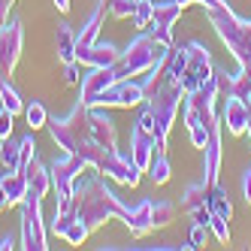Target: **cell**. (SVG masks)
<instances>
[{
  "label": "cell",
  "instance_id": "6da1fadb",
  "mask_svg": "<svg viewBox=\"0 0 251 251\" xmlns=\"http://www.w3.org/2000/svg\"><path fill=\"white\" fill-rule=\"evenodd\" d=\"M76 197H82V203H79V209H76V215L85 221V227L88 230H94V227H100L103 221H109L112 215H124V206L118 203V197L106 188V185H100L97 182V176L88 182Z\"/></svg>",
  "mask_w": 251,
  "mask_h": 251
},
{
  "label": "cell",
  "instance_id": "7a4b0ae2",
  "mask_svg": "<svg viewBox=\"0 0 251 251\" xmlns=\"http://www.w3.org/2000/svg\"><path fill=\"white\" fill-rule=\"evenodd\" d=\"M22 248H30V251L46 248V230L40 221V197L33 194H27L22 200Z\"/></svg>",
  "mask_w": 251,
  "mask_h": 251
},
{
  "label": "cell",
  "instance_id": "3957f363",
  "mask_svg": "<svg viewBox=\"0 0 251 251\" xmlns=\"http://www.w3.org/2000/svg\"><path fill=\"white\" fill-rule=\"evenodd\" d=\"M85 127H88V139L97 142L100 149H106V151L115 149V124H112L109 115H103L100 109L88 106V112H85Z\"/></svg>",
  "mask_w": 251,
  "mask_h": 251
},
{
  "label": "cell",
  "instance_id": "277c9868",
  "mask_svg": "<svg viewBox=\"0 0 251 251\" xmlns=\"http://www.w3.org/2000/svg\"><path fill=\"white\" fill-rule=\"evenodd\" d=\"M22 55V27L12 22L9 27H0V73H12Z\"/></svg>",
  "mask_w": 251,
  "mask_h": 251
},
{
  "label": "cell",
  "instance_id": "5b68a950",
  "mask_svg": "<svg viewBox=\"0 0 251 251\" xmlns=\"http://www.w3.org/2000/svg\"><path fill=\"white\" fill-rule=\"evenodd\" d=\"M100 170L109 176V178H115V182H121V185H130V188L139 182V167L133 164V157H124V154H118L115 149L106 151Z\"/></svg>",
  "mask_w": 251,
  "mask_h": 251
},
{
  "label": "cell",
  "instance_id": "8992f818",
  "mask_svg": "<svg viewBox=\"0 0 251 251\" xmlns=\"http://www.w3.org/2000/svg\"><path fill=\"white\" fill-rule=\"evenodd\" d=\"M76 61L82 67H112L118 61V49L115 46H100V43H91V46H82L76 49Z\"/></svg>",
  "mask_w": 251,
  "mask_h": 251
},
{
  "label": "cell",
  "instance_id": "52a82bcc",
  "mask_svg": "<svg viewBox=\"0 0 251 251\" xmlns=\"http://www.w3.org/2000/svg\"><path fill=\"white\" fill-rule=\"evenodd\" d=\"M154 149H157V139L149 136V133H142V130L136 127V130H133V149H130V157H133V164L139 167V173H149L151 160H154Z\"/></svg>",
  "mask_w": 251,
  "mask_h": 251
},
{
  "label": "cell",
  "instance_id": "ba28073f",
  "mask_svg": "<svg viewBox=\"0 0 251 251\" xmlns=\"http://www.w3.org/2000/svg\"><path fill=\"white\" fill-rule=\"evenodd\" d=\"M25 178H27V194H33V197H46V191H49V185H51V176L46 173V167L40 164L37 157L27 164V170H25Z\"/></svg>",
  "mask_w": 251,
  "mask_h": 251
},
{
  "label": "cell",
  "instance_id": "9c48e42d",
  "mask_svg": "<svg viewBox=\"0 0 251 251\" xmlns=\"http://www.w3.org/2000/svg\"><path fill=\"white\" fill-rule=\"evenodd\" d=\"M121 218H124V224H127V227L136 233V236H142L146 230L154 227V224H151V203H149V200H146V203H139L136 209H124Z\"/></svg>",
  "mask_w": 251,
  "mask_h": 251
},
{
  "label": "cell",
  "instance_id": "30bf717a",
  "mask_svg": "<svg viewBox=\"0 0 251 251\" xmlns=\"http://www.w3.org/2000/svg\"><path fill=\"white\" fill-rule=\"evenodd\" d=\"M0 185H3V191H6L12 206L22 203L25 197H27V178H25V173H6L3 178H0Z\"/></svg>",
  "mask_w": 251,
  "mask_h": 251
},
{
  "label": "cell",
  "instance_id": "8fae6325",
  "mask_svg": "<svg viewBox=\"0 0 251 251\" xmlns=\"http://www.w3.org/2000/svg\"><path fill=\"white\" fill-rule=\"evenodd\" d=\"M215 176H218V124H212V136L206 142V185H215Z\"/></svg>",
  "mask_w": 251,
  "mask_h": 251
},
{
  "label": "cell",
  "instance_id": "7c38bea8",
  "mask_svg": "<svg viewBox=\"0 0 251 251\" xmlns=\"http://www.w3.org/2000/svg\"><path fill=\"white\" fill-rule=\"evenodd\" d=\"M58 58H61L64 64L76 61V37H73V30H70L67 25L58 27Z\"/></svg>",
  "mask_w": 251,
  "mask_h": 251
},
{
  "label": "cell",
  "instance_id": "4fadbf2b",
  "mask_svg": "<svg viewBox=\"0 0 251 251\" xmlns=\"http://www.w3.org/2000/svg\"><path fill=\"white\" fill-rule=\"evenodd\" d=\"M0 160H3V167L9 173H22L19 170V160H22V151H19V142H12L9 136L3 139V146H0Z\"/></svg>",
  "mask_w": 251,
  "mask_h": 251
},
{
  "label": "cell",
  "instance_id": "5bb4252c",
  "mask_svg": "<svg viewBox=\"0 0 251 251\" xmlns=\"http://www.w3.org/2000/svg\"><path fill=\"white\" fill-rule=\"evenodd\" d=\"M100 22H103V9H97L91 19H88V25L82 27V33L76 37V49H82V46H91V43H97V30H100Z\"/></svg>",
  "mask_w": 251,
  "mask_h": 251
},
{
  "label": "cell",
  "instance_id": "9a60e30c",
  "mask_svg": "<svg viewBox=\"0 0 251 251\" xmlns=\"http://www.w3.org/2000/svg\"><path fill=\"white\" fill-rule=\"evenodd\" d=\"M0 100H3V109H9V112H15V115H19L22 109H25V103L19 100V94H15V88L3 79V76H0Z\"/></svg>",
  "mask_w": 251,
  "mask_h": 251
},
{
  "label": "cell",
  "instance_id": "2e32d148",
  "mask_svg": "<svg viewBox=\"0 0 251 251\" xmlns=\"http://www.w3.org/2000/svg\"><path fill=\"white\" fill-rule=\"evenodd\" d=\"M106 12L112 15V19H127V15H133L136 9V0H103Z\"/></svg>",
  "mask_w": 251,
  "mask_h": 251
},
{
  "label": "cell",
  "instance_id": "e0dca14e",
  "mask_svg": "<svg viewBox=\"0 0 251 251\" xmlns=\"http://www.w3.org/2000/svg\"><path fill=\"white\" fill-rule=\"evenodd\" d=\"M149 173H151V178H154V185H164L167 178H170V160H167V154H164V151H157V157L151 160Z\"/></svg>",
  "mask_w": 251,
  "mask_h": 251
},
{
  "label": "cell",
  "instance_id": "ac0fdd59",
  "mask_svg": "<svg viewBox=\"0 0 251 251\" xmlns=\"http://www.w3.org/2000/svg\"><path fill=\"white\" fill-rule=\"evenodd\" d=\"M154 19V3L149 0H136V9H133V25L136 27H149Z\"/></svg>",
  "mask_w": 251,
  "mask_h": 251
},
{
  "label": "cell",
  "instance_id": "d6986e66",
  "mask_svg": "<svg viewBox=\"0 0 251 251\" xmlns=\"http://www.w3.org/2000/svg\"><path fill=\"white\" fill-rule=\"evenodd\" d=\"M25 115H27V124H30L33 130L43 127V124H49V115H46V109H43V103H30V106H25Z\"/></svg>",
  "mask_w": 251,
  "mask_h": 251
},
{
  "label": "cell",
  "instance_id": "ffe728a7",
  "mask_svg": "<svg viewBox=\"0 0 251 251\" xmlns=\"http://www.w3.org/2000/svg\"><path fill=\"white\" fill-rule=\"evenodd\" d=\"M173 221V206L170 203H151V224L154 227H164Z\"/></svg>",
  "mask_w": 251,
  "mask_h": 251
},
{
  "label": "cell",
  "instance_id": "44dd1931",
  "mask_svg": "<svg viewBox=\"0 0 251 251\" xmlns=\"http://www.w3.org/2000/svg\"><path fill=\"white\" fill-rule=\"evenodd\" d=\"M33 149H37V146H33V136H25V139H19V151H22V160H19V170H22V173L27 170V164H30V160H33Z\"/></svg>",
  "mask_w": 251,
  "mask_h": 251
},
{
  "label": "cell",
  "instance_id": "7402d4cb",
  "mask_svg": "<svg viewBox=\"0 0 251 251\" xmlns=\"http://www.w3.org/2000/svg\"><path fill=\"white\" fill-rule=\"evenodd\" d=\"M206 242H209L206 224H194V230H191V245H194V248H203Z\"/></svg>",
  "mask_w": 251,
  "mask_h": 251
},
{
  "label": "cell",
  "instance_id": "603a6c76",
  "mask_svg": "<svg viewBox=\"0 0 251 251\" xmlns=\"http://www.w3.org/2000/svg\"><path fill=\"white\" fill-rule=\"evenodd\" d=\"M64 82L67 85H79V61L64 64Z\"/></svg>",
  "mask_w": 251,
  "mask_h": 251
},
{
  "label": "cell",
  "instance_id": "cb8c5ba5",
  "mask_svg": "<svg viewBox=\"0 0 251 251\" xmlns=\"http://www.w3.org/2000/svg\"><path fill=\"white\" fill-rule=\"evenodd\" d=\"M12 118H15V112H9V109L0 112V139H6L12 133Z\"/></svg>",
  "mask_w": 251,
  "mask_h": 251
},
{
  "label": "cell",
  "instance_id": "d4e9b609",
  "mask_svg": "<svg viewBox=\"0 0 251 251\" xmlns=\"http://www.w3.org/2000/svg\"><path fill=\"white\" fill-rule=\"evenodd\" d=\"M242 191H245V200L251 203V173H245V178H242Z\"/></svg>",
  "mask_w": 251,
  "mask_h": 251
},
{
  "label": "cell",
  "instance_id": "484cf974",
  "mask_svg": "<svg viewBox=\"0 0 251 251\" xmlns=\"http://www.w3.org/2000/svg\"><path fill=\"white\" fill-rule=\"evenodd\" d=\"M15 248V236H6V239H0V251H12Z\"/></svg>",
  "mask_w": 251,
  "mask_h": 251
},
{
  "label": "cell",
  "instance_id": "4316f807",
  "mask_svg": "<svg viewBox=\"0 0 251 251\" xmlns=\"http://www.w3.org/2000/svg\"><path fill=\"white\" fill-rule=\"evenodd\" d=\"M6 206H12V203H9V197H6L3 185H0V209H6Z\"/></svg>",
  "mask_w": 251,
  "mask_h": 251
},
{
  "label": "cell",
  "instance_id": "83f0119b",
  "mask_svg": "<svg viewBox=\"0 0 251 251\" xmlns=\"http://www.w3.org/2000/svg\"><path fill=\"white\" fill-rule=\"evenodd\" d=\"M55 6H58L61 12H70V0H55Z\"/></svg>",
  "mask_w": 251,
  "mask_h": 251
},
{
  "label": "cell",
  "instance_id": "f1b7e54d",
  "mask_svg": "<svg viewBox=\"0 0 251 251\" xmlns=\"http://www.w3.org/2000/svg\"><path fill=\"white\" fill-rule=\"evenodd\" d=\"M0 146H3V139H0Z\"/></svg>",
  "mask_w": 251,
  "mask_h": 251
}]
</instances>
